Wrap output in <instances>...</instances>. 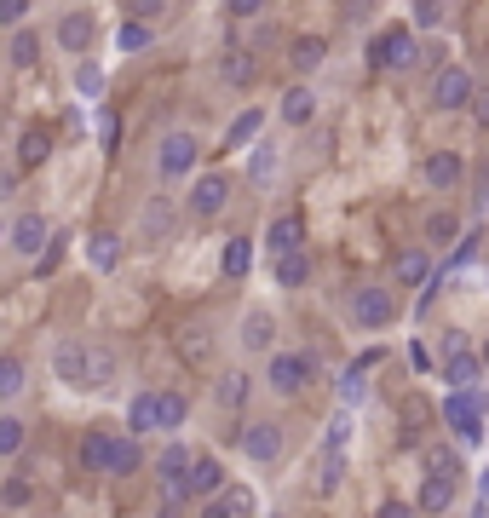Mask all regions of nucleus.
<instances>
[{
    "label": "nucleus",
    "mask_w": 489,
    "mask_h": 518,
    "mask_svg": "<svg viewBox=\"0 0 489 518\" xmlns=\"http://www.w3.org/2000/svg\"><path fill=\"white\" fill-rule=\"evenodd\" d=\"M6 64H12V70H35V64H41V35H35V29H12V41H6Z\"/></svg>",
    "instance_id": "obj_30"
},
{
    "label": "nucleus",
    "mask_w": 489,
    "mask_h": 518,
    "mask_svg": "<svg viewBox=\"0 0 489 518\" xmlns=\"http://www.w3.org/2000/svg\"><path fill=\"white\" fill-rule=\"evenodd\" d=\"M438 415H443V426H449L455 444H466V449L484 444V398H478V392H449V398L438 403Z\"/></svg>",
    "instance_id": "obj_2"
},
{
    "label": "nucleus",
    "mask_w": 489,
    "mask_h": 518,
    "mask_svg": "<svg viewBox=\"0 0 489 518\" xmlns=\"http://www.w3.org/2000/svg\"><path fill=\"white\" fill-rule=\"evenodd\" d=\"M340 478H346V449H323V472H317V490H340Z\"/></svg>",
    "instance_id": "obj_44"
},
{
    "label": "nucleus",
    "mask_w": 489,
    "mask_h": 518,
    "mask_svg": "<svg viewBox=\"0 0 489 518\" xmlns=\"http://www.w3.org/2000/svg\"><path fill=\"white\" fill-rule=\"evenodd\" d=\"M219 271H225L231 283H242V277L254 271V242H248V236H231V242H225V254H219Z\"/></svg>",
    "instance_id": "obj_31"
},
{
    "label": "nucleus",
    "mask_w": 489,
    "mask_h": 518,
    "mask_svg": "<svg viewBox=\"0 0 489 518\" xmlns=\"http://www.w3.org/2000/svg\"><path fill=\"white\" fill-rule=\"evenodd\" d=\"M231 490V478H225V461L219 455H196V467H190V484H185V501H213V495Z\"/></svg>",
    "instance_id": "obj_15"
},
{
    "label": "nucleus",
    "mask_w": 489,
    "mask_h": 518,
    "mask_svg": "<svg viewBox=\"0 0 489 518\" xmlns=\"http://www.w3.org/2000/svg\"><path fill=\"white\" fill-rule=\"evenodd\" d=\"M478 357H484V369H489V334H484V346H478Z\"/></svg>",
    "instance_id": "obj_63"
},
{
    "label": "nucleus",
    "mask_w": 489,
    "mask_h": 518,
    "mask_svg": "<svg viewBox=\"0 0 489 518\" xmlns=\"http://www.w3.org/2000/svg\"><path fill=\"white\" fill-rule=\"evenodd\" d=\"M116 352H110V346H93V375H87V392H104V386H110V380H116Z\"/></svg>",
    "instance_id": "obj_43"
},
{
    "label": "nucleus",
    "mask_w": 489,
    "mask_h": 518,
    "mask_svg": "<svg viewBox=\"0 0 489 518\" xmlns=\"http://www.w3.org/2000/svg\"><path fill=\"white\" fill-rule=\"evenodd\" d=\"M409 363H415V375H426V369H432V352H426L420 340H409Z\"/></svg>",
    "instance_id": "obj_58"
},
{
    "label": "nucleus",
    "mask_w": 489,
    "mask_h": 518,
    "mask_svg": "<svg viewBox=\"0 0 489 518\" xmlns=\"http://www.w3.org/2000/svg\"><path fill=\"white\" fill-rule=\"evenodd\" d=\"M236 449H242L254 467H277L282 449H288V432H282V421H242L236 426Z\"/></svg>",
    "instance_id": "obj_6"
},
{
    "label": "nucleus",
    "mask_w": 489,
    "mask_h": 518,
    "mask_svg": "<svg viewBox=\"0 0 489 518\" xmlns=\"http://www.w3.org/2000/svg\"><path fill=\"white\" fill-rule=\"evenodd\" d=\"M196 518H236V513H231V501H225V495H213V501L196 507Z\"/></svg>",
    "instance_id": "obj_53"
},
{
    "label": "nucleus",
    "mask_w": 489,
    "mask_h": 518,
    "mask_svg": "<svg viewBox=\"0 0 489 518\" xmlns=\"http://www.w3.org/2000/svg\"><path fill=\"white\" fill-rule=\"evenodd\" d=\"M259 127H265V110H242V116L231 121V133H225V150H248V144L259 139Z\"/></svg>",
    "instance_id": "obj_37"
},
{
    "label": "nucleus",
    "mask_w": 489,
    "mask_h": 518,
    "mask_svg": "<svg viewBox=\"0 0 489 518\" xmlns=\"http://www.w3.org/2000/svg\"><path fill=\"white\" fill-rule=\"evenodd\" d=\"M426 472H432V478H455V484H461V472H466L461 449H455V444H432V449H426Z\"/></svg>",
    "instance_id": "obj_36"
},
{
    "label": "nucleus",
    "mask_w": 489,
    "mask_h": 518,
    "mask_svg": "<svg viewBox=\"0 0 489 518\" xmlns=\"http://www.w3.org/2000/svg\"><path fill=\"white\" fill-rule=\"evenodd\" d=\"M110 449H116V432L93 426L81 444H75V472H93V478H110Z\"/></svg>",
    "instance_id": "obj_17"
},
{
    "label": "nucleus",
    "mask_w": 489,
    "mask_h": 518,
    "mask_svg": "<svg viewBox=\"0 0 489 518\" xmlns=\"http://www.w3.org/2000/svg\"><path fill=\"white\" fill-rule=\"evenodd\" d=\"M29 392V363L18 352H0V403H18Z\"/></svg>",
    "instance_id": "obj_29"
},
{
    "label": "nucleus",
    "mask_w": 489,
    "mask_h": 518,
    "mask_svg": "<svg viewBox=\"0 0 489 518\" xmlns=\"http://www.w3.org/2000/svg\"><path fill=\"white\" fill-rule=\"evenodd\" d=\"M455 236H461V213H449V208L426 213V231H420V242H426V248H449Z\"/></svg>",
    "instance_id": "obj_33"
},
{
    "label": "nucleus",
    "mask_w": 489,
    "mask_h": 518,
    "mask_svg": "<svg viewBox=\"0 0 489 518\" xmlns=\"http://www.w3.org/2000/svg\"><path fill=\"white\" fill-rule=\"evenodd\" d=\"M478 259V236H466L461 248H455V259H449V271H461V265H472Z\"/></svg>",
    "instance_id": "obj_55"
},
{
    "label": "nucleus",
    "mask_w": 489,
    "mask_h": 518,
    "mask_svg": "<svg viewBox=\"0 0 489 518\" xmlns=\"http://www.w3.org/2000/svg\"><path fill=\"white\" fill-rule=\"evenodd\" d=\"M190 467H196V449L185 444V438H167V449L156 455V484H162L167 501H185V484H190Z\"/></svg>",
    "instance_id": "obj_8"
},
{
    "label": "nucleus",
    "mask_w": 489,
    "mask_h": 518,
    "mask_svg": "<svg viewBox=\"0 0 489 518\" xmlns=\"http://www.w3.org/2000/svg\"><path fill=\"white\" fill-rule=\"evenodd\" d=\"M196 162H202V144H196V133H185V127L162 133V144H156V173H162V185H179V179H190V173H196Z\"/></svg>",
    "instance_id": "obj_4"
},
{
    "label": "nucleus",
    "mask_w": 489,
    "mask_h": 518,
    "mask_svg": "<svg viewBox=\"0 0 489 518\" xmlns=\"http://www.w3.org/2000/svg\"><path fill=\"white\" fill-rule=\"evenodd\" d=\"M300 248H305V219L300 213H277L265 225V254L282 259V254H300Z\"/></svg>",
    "instance_id": "obj_18"
},
{
    "label": "nucleus",
    "mask_w": 489,
    "mask_h": 518,
    "mask_svg": "<svg viewBox=\"0 0 489 518\" xmlns=\"http://www.w3.org/2000/svg\"><path fill=\"white\" fill-rule=\"evenodd\" d=\"M461 179H466L461 150H426V156H420V185L426 190H455Z\"/></svg>",
    "instance_id": "obj_14"
},
{
    "label": "nucleus",
    "mask_w": 489,
    "mask_h": 518,
    "mask_svg": "<svg viewBox=\"0 0 489 518\" xmlns=\"http://www.w3.org/2000/svg\"><path fill=\"white\" fill-rule=\"evenodd\" d=\"M415 29H443V0H415Z\"/></svg>",
    "instance_id": "obj_48"
},
{
    "label": "nucleus",
    "mask_w": 489,
    "mask_h": 518,
    "mask_svg": "<svg viewBox=\"0 0 489 518\" xmlns=\"http://www.w3.org/2000/svg\"><path fill=\"white\" fill-rule=\"evenodd\" d=\"M380 363H386V352H380V346H369V352H357V357H351V369L340 375V398H346V403L363 398V380H369L374 369H380Z\"/></svg>",
    "instance_id": "obj_25"
},
{
    "label": "nucleus",
    "mask_w": 489,
    "mask_h": 518,
    "mask_svg": "<svg viewBox=\"0 0 489 518\" xmlns=\"http://www.w3.org/2000/svg\"><path fill=\"white\" fill-rule=\"evenodd\" d=\"M29 24V0H0V29H24Z\"/></svg>",
    "instance_id": "obj_46"
},
{
    "label": "nucleus",
    "mask_w": 489,
    "mask_h": 518,
    "mask_svg": "<svg viewBox=\"0 0 489 518\" xmlns=\"http://www.w3.org/2000/svg\"><path fill=\"white\" fill-rule=\"evenodd\" d=\"M351 329H363V334H380V329H392L397 323V294L392 288H351Z\"/></svg>",
    "instance_id": "obj_5"
},
{
    "label": "nucleus",
    "mask_w": 489,
    "mask_h": 518,
    "mask_svg": "<svg viewBox=\"0 0 489 518\" xmlns=\"http://www.w3.org/2000/svg\"><path fill=\"white\" fill-rule=\"evenodd\" d=\"M392 277H397V288H415L420 294V306H432V294H438V271H432V248L426 242H415V248H403V254L392 259Z\"/></svg>",
    "instance_id": "obj_9"
},
{
    "label": "nucleus",
    "mask_w": 489,
    "mask_h": 518,
    "mask_svg": "<svg viewBox=\"0 0 489 518\" xmlns=\"http://www.w3.org/2000/svg\"><path fill=\"white\" fill-rule=\"evenodd\" d=\"M87 254H93L98 271H116V265H121V236L116 231H93V236H87Z\"/></svg>",
    "instance_id": "obj_38"
},
{
    "label": "nucleus",
    "mask_w": 489,
    "mask_h": 518,
    "mask_svg": "<svg viewBox=\"0 0 489 518\" xmlns=\"http://www.w3.org/2000/svg\"><path fill=\"white\" fill-rule=\"evenodd\" d=\"M29 501H35V478H29V472H6V478H0V507H6V513H24Z\"/></svg>",
    "instance_id": "obj_34"
},
{
    "label": "nucleus",
    "mask_w": 489,
    "mask_h": 518,
    "mask_svg": "<svg viewBox=\"0 0 489 518\" xmlns=\"http://www.w3.org/2000/svg\"><path fill=\"white\" fill-rule=\"evenodd\" d=\"M52 41L70 52V58H87L98 41V18H93V6H70L58 24H52Z\"/></svg>",
    "instance_id": "obj_12"
},
{
    "label": "nucleus",
    "mask_w": 489,
    "mask_h": 518,
    "mask_svg": "<svg viewBox=\"0 0 489 518\" xmlns=\"http://www.w3.org/2000/svg\"><path fill=\"white\" fill-rule=\"evenodd\" d=\"M156 518H185V501H167V495H162V507H156Z\"/></svg>",
    "instance_id": "obj_60"
},
{
    "label": "nucleus",
    "mask_w": 489,
    "mask_h": 518,
    "mask_svg": "<svg viewBox=\"0 0 489 518\" xmlns=\"http://www.w3.org/2000/svg\"><path fill=\"white\" fill-rule=\"evenodd\" d=\"M236 340H242V352L271 357V352H277V317H271L265 306L242 311V329H236Z\"/></svg>",
    "instance_id": "obj_16"
},
{
    "label": "nucleus",
    "mask_w": 489,
    "mask_h": 518,
    "mask_svg": "<svg viewBox=\"0 0 489 518\" xmlns=\"http://www.w3.org/2000/svg\"><path fill=\"white\" fill-rule=\"evenodd\" d=\"M219 81H225V87H254V81H259L254 52H248V47H231L225 58H219Z\"/></svg>",
    "instance_id": "obj_28"
},
{
    "label": "nucleus",
    "mask_w": 489,
    "mask_h": 518,
    "mask_svg": "<svg viewBox=\"0 0 489 518\" xmlns=\"http://www.w3.org/2000/svg\"><path fill=\"white\" fill-rule=\"evenodd\" d=\"M47 156H52V127H24L18 133V150H12V162L24 167V173H35V167H47Z\"/></svg>",
    "instance_id": "obj_21"
},
{
    "label": "nucleus",
    "mask_w": 489,
    "mask_h": 518,
    "mask_svg": "<svg viewBox=\"0 0 489 518\" xmlns=\"http://www.w3.org/2000/svg\"><path fill=\"white\" fill-rule=\"evenodd\" d=\"M121 12H127V18H139V24H156V18L167 12V0H121Z\"/></svg>",
    "instance_id": "obj_45"
},
{
    "label": "nucleus",
    "mask_w": 489,
    "mask_h": 518,
    "mask_svg": "<svg viewBox=\"0 0 489 518\" xmlns=\"http://www.w3.org/2000/svg\"><path fill=\"white\" fill-rule=\"evenodd\" d=\"M167 231H173V202H167V196H156V202L144 208V236H150V242H162Z\"/></svg>",
    "instance_id": "obj_42"
},
{
    "label": "nucleus",
    "mask_w": 489,
    "mask_h": 518,
    "mask_svg": "<svg viewBox=\"0 0 489 518\" xmlns=\"http://www.w3.org/2000/svg\"><path fill=\"white\" fill-rule=\"evenodd\" d=\"M472 121L489 127V87H478V98H472Z\"/></svg>",
    "instance_id": "obj_59"
},
{
    "label": "nucleus",
    "mask_w": 489,
    "mask_h": 518,
    "mask_svg": "<svg viewBox=\"0 0 489 518\" xmlns=\"http://www.w3.org/2000/svg\"><path fill=\"white\" fill-rule=\"evenodd\" d=\"M472 202H478V208H489V179L478 185V196H472Z\"/></svg>",
    "instance_id": "obj_62"
},
{
    "label": "nucleus",
    "mask_w": 489,
    "mask_h": 518,
    "mask_svg": "<svg viewBox=\"0 0 489 518\" xmlns=\"http://www.w3.org/2000/svg\"><path fill=\"white\" fill-rule=\"evenodd\" d=\"M455 495H461V484L455 478H420V490H415V507H420V518H443L449 507H455Z\"/></svg>",
    "instance_id": "obj_19"
},
{
    "label": "nucleus",
    "mask_w": 489,
    "mask_h": 518,
    "mask_svg": "<svg viewBox=\"0 0 489 518\" xmlns=\"http://www.w3.org/2000/svg\"><path fill=\"white\" fill-rule=\"evenodd\" d=\"M81 93H87V98H98V93H104V75H98L93 64H81Z\"/></svg>",
    "instance_id": "obj_56"
},
{
    "label": "nucleus",
    "mask_w": 489,
    "mask_h": 518,
    "mask_svg": "<svg viewBox=\"0 0 489 518\" xmlns=\"http://www.w3.org/2000/svg\"><path fill=\"white\" fill-rule=\"evenodd\" d=\"M6 236H12V242H6V248H12V254L18 259H41L52 248V225H47V213H18V219H12V225H6Z\"/></svg>",
    "instance_id": "obj_13"
},
{
    "label": "nucleus",
    "mask_w": 489,
    "mask_h": 518,
    "mask_svg": "<svg viewBox=\"0 0 489 518\" xmlns=\"http://www.w3.org/2000/svg\"><path fill=\"white\" fill-rule=\"evenodd\" d=\"M248 398H254V375L248 369H225V375L213 380V403L219 409H242Z\"/></svg>",
    "instance_id": "obj_27"
},
{
    "label": "nucleus",
    "mask_w": 489,
    "mask_h": 518,
    "mask_svg": "<svg viewBox=\"0 0 489 518\" xmlns=\"http://www.w3.org/2000/svg\"><path fill=\"white\" fill-rule=\"evenodd\" d=\"M185 208H190V219H219L231 208V173H196Z\"/></svg>",
    "instance_id": "obj_11"
},
{
    "label": "nucleus",
    "mask_w": 489,
    "mask_h": 518,
    "mask_svg": "<svg viewBox=\"0 0 489 518\" xmlns=\"http://www.w3.org/2000/svg\"><path fill=\"white\" fill-rule=\"evenodd\" d=\"M271 277H277V288H305L311 283V254H282V259H271Z\"/></svg>",
    "instance_id": "obj_32"
},
{
    "label": "nucleus",
    "mask_w": 489,
    "mask_h": 518,
    "mask_svg": "<svg viewBox=\"0 0 489 518\" xmlns=\"http://www.w3.org/2000/svg\"><path fill=\"white\" fill-rule=\"evenodd\" d=\"M0 242H6V231H0Z\"/></svg>",
    "instance_id": "obj_64"
},
{
    "label": "nucleus",
    "mask_w": 489,
    "mask_h": 518,
    "mask_svg": "<svg viewBox=\"0 0 489 518\" xmlns=\"http://www.w3.org/2000/svg\"><path fill=\"white\" fill-rule=\"evenodd\" d=\"M374 0H346V24H369Z\"/></svg>",
    "instance_id": "obj_57"
},
{
    "label": "nucleus",
    "mask_w": 489,
    "mask_h": 518,
    "mask_svg": "<svg viewBox=\"0 0 489 518\" xmlns=\"http://www.w3.org/2000/svg\"><path fill=\"white\" fill-rule=\"evenodd\" d=\"M374 518H420V507H415V501H397V495H392V501H380V507H374Z\"/></svg>",
    "instance_id": "obj_51"
},
{
    "label": "nucleus",
    "mask_w": 489,
    "mask_h": 518,
    "mask_svg": "<svg viewBox=\"0 0 489 518\" xmlns=\"http://www.w3.org/2000/svg\"><path fill=\"white\" fill-rule=\"evenodd\" d=\"M225 12H231V18H259L265 0H225Z\"/></svg>",
    "instance_id": "obj_54"
},
{
    "label": "nucleus",
    "mask_w": 489,
    "mask_h": 518,
    "mask_svg": "<svg viewBox=\"0 0 489 518\" xmlns=\"http://www.w3.org/2000/svg\"><path fill=\"white\" fill-rule=\"evenodd\" d=\"M311 380H317V357L311 352H271L265 357V386L277 398H300Z\"/></svg>",
    "instance_id": "obj_3"
},
{
    "label": "nucleus",
    "mask_w": 489,
    "mask_h": 518,
    "mask_svg": "<svg viewBox=\"0 0 489 518\" xmlns=\"http://www.w3.org/2000/svg\"><path fill=\"white\" fill-rule=\"evenodd\" d=\"M190 421V398L185 392H162V438H179Z\"/></svg>",
    "instance_id": "obj_40"
},
{
    "label": "nucleus",
    "mask_w": 489,
    "mask_h": 518,
    "mask_svg": "<svg viewBox=\"0 0 489 518\" xmlns=\"http://www.w3.org/2000/svg\"><path fill=\"white\" fill-rule=\"evenodd\" d=\"M328 64V35H294L288 41V70L294 75H317Z\"/></svg>",
    "instance_id": "obj_20"
},
{
    "label": "nucleus",
    "mask_w": 489,
    "mask_h": 518,
    "mask_svg": "<svg viewBox=\"0 0 489 518\" xmlns=\"http://www.w3.org/2000/svg\"><path fill=\"white\" fill-rule=\"evenodd\" d=\"M127 432H133V438L162 432V392H139V398L127 403Z\"/></svg>",
    "instance_id": "obj_24"
},
{
    "label": "nucleus",
    "mask_w": 489,
    "mask_h": 518,
    "mask_svg": "<svg viewBox=\"0 0 489 518\" xmlns=\"http://www.w3.org/2000/svg\"><path fill=\"white\" fill-rule=\"evenodd\" d=\"M277 162H282V150L259 139L254 156H248V179H254V185H271V179H277Z\"/></svg>",
    "instance_id": "obj_41"
},
{
    "label": "nucleus",
    "mask_w": 489,
    "mask_h": 518,
    "mask_svg": "<svg viewBox=\"0 0 489 518\" xmlns=\"http://www.w3.org/2000/svg\"><path fill=\"white\" fill-rule=\"evenodd\" d=\"M225 501H231V513H236V518L254 513V490H242V484H231V490H225Z\"/></svg>",
    "instance_id": "obj_52"
},
{
    "label": "nucleus",
    "mask_w": 489,
    "mask_h": 518,
    "mask_svg": "<svg viewBox=\"0 0 489 518\" xmlns=\"http://www.w3.org/2000/svg\"><path fill=\"white\" fill-rule=\"evenodd\" d=\"M346 444H351V415L340 409V415L328 421V438H323V449H346Z\"/></svg>",
    "instance_id": "obj_47"
},
{
    "label": "nucleus",
    "mask_w": 489,
    "mask_h": 518,
    "mask_svg": "<svg viewBox=\"0 0 489 518\" xmlns=\"http://www.w3.org/2000/svg\"><path fill=\"white\" fill-rule=\"evenodd\" d=\"M484 357L478 352H455V357H443V380H449V392H478V380H484Z\"/></svg>",
    "instance_id": "obj_22"
},
{
    "label": "nucleus",
    "mask_w": 489,
    "mask_h": 518,
    "mask_svg": "<svg viewBox=\"0 0 489 518\" xmlns=\"http://www.w3.org/2000/svg\"><path fill=\"white\" fill-rule=\"evenodd\" d=\"M478 501H489V467L478 472Z\"/></svg>",
    "instance_id": "obj_61"
},
{
    "label": "nucleus",
    "mask_w": 489,
    "mask_h": 518,
    "mask_svg": "<svg viewBox=\"0 0 489 518\" xmlns=\"http://www.w3.org/2000/svg\"><path fill=\"white\" fill-rule=\"evenodd\" d=\"M139 472H144V438L116 432V449H110V478H139Z\"/></svg>",
    "instance_id": "obj_26"
},
{
    "label": "nucleus",
    "mask_w": 489,
    "mask_h": 518,
    "mask_svg": "<svg viewBox=\"0 0 489 518\" xmlns=\"http://www.w3.org/2000/svg\"><path fill=\"white\" fill-rule=\"evenodd\" d=\"M415 64H420V41H415V29L409 24H386L369 41V70L403 75V70H415Z\"/></svg>",
    "instance_id": "obj_1"
},
{
    "label": "nucleus",
    "mask_w": 489,
    "mask_h": 518,
    "mask_svg": "<svg viewBox=\"0 0 489 518\" xmlns=\"http://www.w3.org/2000/svg\"><path fill=\"white\" fill-rule=\"evenodd\" d=\"M150 41H156V24L121 18V29H116V52H150Z\"/></svg>",
    "instance_id": "obj_39"
},
{
    "label": "nucleus",
    "mask_w": 489,
    "mask_h": 518,
    "mask_svg": "<svg viewBox=\"0 0 489 518\" xmlns=\"http://www.w3.org/2000/svg\"><path fill=\"white\" fill-rule=\"evenodd\" d=\"M277 116H282V127H311V121H317V93H311L305 81H294V87L282 93Z\"/></svg>",
    "instance_id": "obj_23"
},
{
    "label": "nucleus",
    "mask_w": 489,
    "mask_h": 518,
    "mask_svg": "<svg viewBox=\"0 0 489 518\" xmlns=\"http://www.w3.org/2000/svg\"><path fill=\"white\" fill-rule=\"evenodd\" d=\"M64 242H70V236H52V248L35 259V277H52V271H58V259H64Z\"/></svg>",
    "instance_id": "obj_49"
},
{
    "label": "nucleus",
    "mask_w": 489,
    "mask_h": 518,
    "mask_svg": "<svg viewBox=\"0 0 489 518\" xmlns=\"http://www.w3.org/2000/svg\"><path fill=\"white\" fill-rule=\"evenodd\" d=\"M472 98H478V75L466 70V64H443V70L432 75V110L449 116V110H466Z\"/></svg>",
    "instance_id": "obj_10"
},
{
    "label": "nucleus",
    "mask_w": 489,
    "mask_h": 518,
    "mask_svg": "<svg viewBox=\"0 0 489 518\" xmlns=\"http://www.w3.org/2000/svg\"><path fill=\"white\" fill-rule=\"evenodd\" d=\"M24 444H29V421L6 409V415H0V461H18V455H24Z\"/></svg>",
    "instance_id": "obj_35"
},
{
    "label": "nucleus",
    "mask_w": 489,
    "mask_h": 518,
    "mask_svg": "<svg viewBox=\"0 0 489 518\" xmlns=\"http://www.w3.org/2000/svg\"><path fill=\"white\" fill-rule=\"evenodd\" d=\"M87 375H93V346L75 340V334H64V340L52 346V380L70 386V392H87Z\"/></svg>",
    "instance_id": "obj_7"
},
{
    "label": "nucleus",
    "mask_w": 489,
    "mask_h": 518,
    "mask_svg": "<svg viewBox=\"0 0 489 518\" xmlns=\"http://www.w3.org/2000/svg\"><path fill=\"white\" fill-rule=\"evenodd\" d=\"M18 179H24V167L0 162V202H12V196H18Z\"/></svg>",
    "instance_id": "obj_50"
}]
</instances>
